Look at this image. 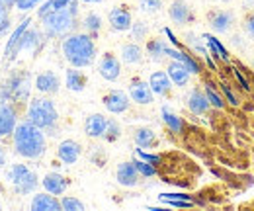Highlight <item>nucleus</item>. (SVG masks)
<instances>
[{"label":"nucleus","mask_w":254,"mask_h":211,"mask_svg":"<svg viewBox=\"0 0 254 211\" xmlns=\"http://www.w3.org/2000/svg\"><path fill=\"white\" fill-rule=\"evenodd\" d=\"M12 149L20 158L26 160H39L47 151V135L43 129L33 125L32 121H18L12 133Z\"/></svg>","instance_id":"f257e3e1"},{"label":"nucleus","mask_w":254,"mask_h":211,"mask_svg":"<svg viewBox=\"0 0 254 211\" xmlns=\"http://www.w3.org/2000/svg\"><path fill=\"white\" fill-rule=\"evenodd\" d=\"M61 53L70 67L86 69L96 61L98 49H96V41L92 35H88L86 31H72L66 37H63Z\"/></svg>","instance_id":"f03ea898"},{"label":"nucleus","mask_w":254,"mask_h":211,"mask_svg":"<svg viewBox=\"0 0 254 211\" xmlns=\"http://www.w3.org/2000/svg\"><path fill=\"white\" fill-rule=\"evenodd\" d=\"M41 30L47 39H63L68 33L76 31L80 26L78 22V0H72L68 6L59 8L43 18H39Z\"/></svg>","instance_id":"7ed1b4c3"},{"label":"nucleus","mask_w":254,"mask_h":211,"mask_svg":"<svg viewBox=\"0 0 254 211\" xmlns=\"http://www.w3.org/2000/svg\"><path fill=\"white\" fill-rule=\"evenodd\" d=\"M26 120L32 121L39 129L45 131V135L55 137L57 135V123H59V110L55 102L47 96H35L30 98L26 108Z\"/></svg>","instance_id":"20e7f679"},{"label":"nucleus","mask_w":254,"mask_h":211,"mask_svg":"<svg viewBox=\"0 0 254 211\" xmlns=\"http://www.w3.org/2000/svg\"><path fill=\"white\" fill-rule=\"evenodd\" d=\"M32 74L28 70H24V69H16V70H10L6 74V78L2 80V84H0V98L6 100V102L16 104L18 108L20 106H28L30 96H32Z\"/></svg>","instance_id":"39448f33"},{"label":"nucleus","mask_w":254,"mask_h":211,"mask_svg":"<svg viewBox=\"0 0 254 211\" xmlns=\"http://www.w3.org/2000/svg\"><path fill=\"white\" fill-rule=\"evenodd\" d=\"M6 180L10 182L12 190H14L18 196L35 194V190H37V186H39V182H41L32 168H30L28 164H22V162L10 164V168L6 170Z\"/></svg>","instance_id":"423d86ee"},{"label":"nucleus","mask_w":254,"mask_h":211,"mask_svg":"<svg viewBox=\"0 0 254 211\" xmlns=\"http://www.w3.org/2000/svg\"><path fill=\"white\" fill-rule=\"evenodd\" d=\"M20 118V108L12 102H6L0 98V141H6L12 137Z\"/></svg>","instance_id":"0eeeda50"},{"label":"nucleus","mask_w":254,"mask_h":211,"mask_svg":"<svg viewBox=\"0 0 254 211\" xmlns=\"http://www.w3.org/2000/svg\"><path fill=\"white\" fill-rule=\"evenodd\" d=\"M30 24H32V18H24L18 28H14V30L10 31V35L6 39V47H4V59H6V63H12L20 55V41H22L24 31L30 28Z\"/></svg>","instance_id":"6e6552de"},{"label":"nucleus","mask_w":254,"mask_h":211,"mask_svg":"<svg viewBox=\"0 0 254 211\" xmlns=\"http://www.w3.org/2000/svg\"><path fill=\"white\" fill-rule=\"evenodd\" d=\"M168 18L172 20V24L182 26V28L195 22V14L186 0H172L168 6Z\"/></svg>","instance_id":"1a4fd4ad"},{"label":"nucleus","mask_w":254,"mask_h":211,"mask_svg":"<svg viewBox=\"0 0 254 211\" xmlns=\"http://www.w3.org/2000/svg\"><path fill=\"white\" fill-rule=\"evenodd\" d=\"M102 104H104V108H106L110 114L120 116V114H126L127 110H129L131 98H129V94L124 90H110L108 94H104Z\"/></svg>","instance_id":"9d476101"},{"label":"nucleus","mask_w":254,"mask_h":211,"mask_svg":"<svg viewBox=\"0 0 254 211\" xmlns=\"http://www.w3.org/2000/svg\"><path fill=\"white\" fill-rule=\"evenodd\" d=\"M98 74L108 82H116L122 76V59L114 53H104L98 63Z\"/></svg>","instance_id":"9b49d317"},{"label":"nucleus","mask_w":254,"mask_h":211,"mask_svg":"<svg viewBox=\"0 0 254 211\" xmlns=\"http://www.w3.org/2000/svg\"><path fill=\"white\" fill-rule=\"evenodd\" d=\"M207 24L213 33H229L235 28V14L229 10H209Z\"/></svg>","instance_id":"f8f14e48"},{"label":"nucleus","mask_w":254,"mask_h":211,"mask_svg":"<svg viewBox=\"0 0 254 211\" xmlns=\"http://www.w3.org/2000/svg\"><path fill=\"white\" fill-rule=\"evenodd\" d=\"M129 98H131V102H135V104H139V106H149V104H153V100H155V94L151 90V86H149V82H145L143 78H131V82H129Z\"/></svg>","instance_id":"ddd939ff"},{"label":"nucleus","mask_w":254,"mask_h":211,"mask_svg":"<svg viewBox=\"0 0 254 211\" xmlns=\"http://www.w3.org/2000/svg\"><path fill=\"white\" fill-rule=\"evenodd\" d=\"M33 88L43 94V96H55L61 88V80L57 76V72L53 70H43L33 78Z\"/></svg>","instance_id":"4468645a"},{"label":"nucleus","mask_w":254,"mask_h":211,"mask_svg":"<svg viewBox=\"0 0 254 211\" xmlns=\"http://www.w3.org/2000/svg\"><path fill=\"white\" fill-rule=\"evenodd\" d=\"M108 22H110V28L114 31H129L131 24H133V14L127 6H114L108 14Z\"/></svg>","instance_id":"2eb2a0df"},{"label":"nucleus","mask_w":254,"mask_h":211,"mask_svg":"<svg viewBox=\"0 0 254 211\" xmlns=\"http://www.w3.org/2000/svg\"><path fill=\"white\" fill-rule=\"evenodd\" d=\"M45 33L43 30H37V28H28L22 35V41H20V53H39V49L43 47L45 43Z\"/></svg>","instance_id":"dca6fc26"},{"label":"nucleus","mask_w":254,"mask_h":211,"mask_svg":"<svg viewBox=\"0 0 254 211\" xmlns=\"http://www.w3.org/2000/svg\"><path fill=\"white\" fill-rule=\"evenodd\" d=\"M166 57H168V59L180 61L182 65H186L191 74H199V72H201V65H199V61H197V55H191L186 47H184V49H178V47H174V45H168Z\"/></svg>","instance_id":"f3484780"},{"label":"nucleus","mask_w":254,"mask_h":211,"mask_svg":"<svg viewBox=\"0 0 254 211\" xmlns=\"http://www.w3.org/2000/svg\"><path fill=\"white\" fill-rule=\"evenodd\" d=\"M186 106H188V110L193 116H205L209 112V108H211L203 88H191L188 92V96H186Z\"/></svg>","instance_id":"a211bd4d"},{"label":"nucleus","mask_w":254,"mask_h":211,"mask_svg":"<svg viewBox=\"0 0 254 211\" xmlns=\"http://www.w3.org/2000/svg\"><path fill=\"white\" fill-rule=\"evenodd\" d=\"M32 211H63L61 208V200L49 192H37L33 194L32 204H30Z\"/></svg>","instance_id":"6ab92c4d"},{"label":"nucleus","mask_w":254,"mask_h":211,"mask_svg":"<svg viewBox=\"0 0 254 211\" xmlns=\"http://www.w3.org/2000/svg\"><path fill=\"white\" fill-rule=\"evenodd\" d=\"M80 154H82V147L74 139H64V141L59 143V147H57V158L63 164H66V166L68 164H74L80 158Z\"/></svg>","instance_id":"aec40b11"},{"label":"nucleus","mask_w":254,"mask_h":211,"mask_svg":"<svg viewBox=\"0 0 254 211\" xmlns=\"http://www.w3.org/2000/svg\"><path fill=\"white\" fill-rule=\"evenodd\" d=\"M116 180H118V184H122L126 188H133V186L139 184L141 174L137 172L133 160H126V162H120L118 164V168H116Z\"/></svg>","instance_id":"412c9836"},{"label":"nucleus","mask_w":254,"mask_h":211,"mask_svg":"<svg viewBox=\"0 0 254 211\" xmlns=\"http://www.w3.org/2000/svg\"><path fill=\"white\" fill-rule=\"evenodd\" d=\"M166 74L170 76L172 84L178 86V88L188 86V82H190V78H191V72L188 70V67L182 65L180 61H174V59H170V63H168V67H166Z\"/></svg>","instance_id":"4be33fe9"},{"label":"nucleus","mask_w":254,"mask_h":211,"mask_svg":"<svg viewBox=\"0 0 254 211\" xmlns=\"http://www.w3.org/2000/svg\"><path fill=\"white\" fill-rule=\"evenodd\" d=\"M149 86H151V90H153L155 96L164 98V96L170 94L174 84H172L170 76L166 74V70H155V72H151V76H149Z\"/></svg>","instance_id":"5701e85b"},{"label":"nucleus","mask_w":254,"mask_h":211,"mask_svg":"<svg viewBox=\"0 0 254 211\" xmlns=\"http://www.w3.org/2000/svg\"><path fill=\"white\" fill-rule=\"evenodd\" d=\"M106 127H108V118L104 114H92L84 121V133L90 139H104Z\"/></svg>","instance_id":"b1692460"},{"label":"nucleus","mask_w":254,"mask_h":211,"mask_svg":"<svg viewBox=\"0 0 254 211\" xmlns=\"http://www.w3.org/2000/svg\"><path fill=\"white\" fill-rule=\"evenodd\" d=\"M41 186H43L45 192H49L53 196H63L66 188H68V180L59 172H47L41 180Z\"/></svg>","instance_id":"393cba45"},{"label":"nucleus","mask_w":254,"mask_h":211,"mask_svg":"<svg viewBox=\"0 0 254 211\" xmlns=\"http://www.w3.org/2000/svg\"><path fill=\"white\" fill-rule=\"evenodd\" d=\"M88 84V78L86 74L76 69V67H68L66 72H64V86L70 92H82Z\"/></svg>","instance_id":"a878e982"},{"label":"nucleus","mask_w":254,"mask_h":211,"mask_svg":"<svg viewBox=\"0 0 254 211\" xmlns=\"http://www.w3.org/2000/svg\"><path fill=\"white\" fill-rule=\"evenodd\" d=\"M120 55H122V63H126V65H141L145 59V51L137 41L124 43L120 49Z\"/></svg>","instance_id":"bb28decb"},{"label":"nucleus","mask_w":254,"mask_h":211,"mask_svg":"<svg viewBox=\"0 0 254 211\" xmlns=\"http://www.w3.org/2000/svg\"><path fill=\"white\" fill-rule=\"evenodd\" d=\"M133 139H135V145L139 149H155L159 145L157 133L149 127H137L135 133H133Z\"/></svg>","instance_id":"cd10ccee"},{"label":"nucleus","mask_w":254,"mask_h":211,"mask_svg":"<svg viewBox=\"0 0 254 211\" xmlns=\"http://www.w3.org/2000/svg\"><path fill=\"white\" fill-rule=\"evenodd\" d=\"M166 49H168V43H166L164 39H160V37L149 39L147 45H145L147 57L151 61H155V63H160V61L166 59Z\"/></svg>","instance_id":"c85d7f7f"},{"label":"nucleus","mask_w":254,"mask_h":211,"mask_svg":"<svg viewBox=\"0 0 254 211\" xmlns=\"http://www.w3.org/2000/svg\"><path fill=\"white\" fill-rule=\"evenodd\" d=\"M201 39L205 41V47H207V51H209L211 57H215V59L219 61H229V51L225 49V45H223L213 33H203Z\"/></svg>","instance_id":"c756f323"},{"label":"nucleus","mask_w":254,"mask_h":211,"mask_svg":"<svg viewBox=\"0 0 254 211\" xmlns=\"http://www.w3.org/2000/svg\"><path fill=\"white\" fill-rule=\"evenodd\" d=\"M160 116H162V121H164V125L172 131V133H182L184 131V120L178 116V114H174L168 106H162L160 108Z\"/></svg>","instance_id":"7c9ffc66"},{"label":"nucleus","mask_w":254,"mask_h":211,"mask_svg":"<svg viewBox=\"0 0 254 211\" xmlns=\"http://www.w3.org/2000/svg\"><path fill=\"white\" fill-rule=\"evenodd\" d=\"M102 26H104V20H102V16L96 14V12H88V14L80 20L82 31H86V33L92 35V37H96V35L102 31Z\"/></svg>","instance_id":"2f4dec72"},{"label":"nucleus","mask_w":254,"mask_h":211,"mask_svg":"<svg viewBox=\"0 0 254 211\" xmlns=\"http://www.w3.org/2000/svg\"><path fill=\"white\" fill-rule=\"evenodd\" d=\"M203 92H205V96H207V100H209L211 108H215V110H223V108H225V98L217 92V88H215V84H213V82L205 80V84H203Z\"/></svg>","instance_id":"473e14b6"},{"label":"nucleus","mask_w":254,"mask_h":211,"mask_svg":"<svg viewBox=\"0 0 254 211\" xmlns=\"http://www.w3.org/2000/svg\"><path fill=\"white\" fill-rule=\"evenodd\" d=\"M184 45H188L190 47V51H193L197 57H205L209 51H207V47L199 41V37L195 35V33H191V31H188L186 35H184Z\"/></svg>","instance_id":"72a5a7b5"},{"label":"nucleus","mask_w":254,"mask_h":211,"mask_svg":"<svg viewBox=\"0 0 254 211\" xmlns=\"http://www.w3.org/2000/svg\"><path fill=\"white\" fill-rule=\"evenodd\" d=\"M133 164H135L137 172L141 174V178H153V176H157V174H159V168H157V166H153L151 162L143 160V158H133Z\"/></svg>","instance_id":"f704fd0d"},{"label":"nucleus","mask_w":254,"mask_h":211,"mask_svg":"<svg viewBox=\"0 0 254 211\" xmlns=\"http://www.w3.org/2000/svg\"><path fill=\"white\" fill-rule=\"evenodd\" d=\"M129 33H131V39L139 43V41L147 39V35H149V26H147L143 20H137V22H133V24H131Z\"/></svg>","instance_id":"c9c22d12"},{"label":"nucleus","mask_w":254,"mask_h":211,"mask_svg":"<svg viewBox=\"0 0 254 211\" xmlns=\"http://www.w3.org/2000/svg\"><path fill=\"white\" fill-rule=\"evenodd\" d=\"M120 137H122V125H120V121L108 120V127H106L104 139H106L108 143H116Z\"/></svg>","instance_id":"e433bc0d"},{"label":"nucleus","mask_w":254,"mask_h":211,"mask_svg":"<svg viewBox=\"0 0 254 211\" xmlns=\"http://www.w3.org/2000/svg\"><path fill=\"white\" fill-rule=\"evenodd\" d=\"M61 208H63V211H84L86 210L84 202H80V200L74 198V196H63V198H61Z\"/></svg>","instance_id":"4c0bfd02"},{"label":"nucleus","mask_w":254,"mask_h":211,"mask_svg":"<svg viewBox=\"0 0 254 211\" xmlns=\"http://www.w3.org/2000/svg\"><path fill=\"white\" fill-rule=\"evenodd\" d=\"M12 31V20H10V8L0 4V35H6Z\"/></svg>","instance_id":"58836bf2"},{"label":"nucleus","mask_w":254,"mask_h":211,"mask_svg":"<svg viewBox=\"0 0 254 211\" xmlns=\"http://www.w3.org/2000/svg\"><path fill=\"white\" fill-rule=\"evenodd\" d=\"M162 8V0H139V10L145 14H157Z\"/></svg>","instance_id":"ea45409f"},{"label":"nucleus","mask_w":254,"mask_h":211,"mask_svg":"<svg viewBox=\"0 0 254 211\" xmlns=\"http://www.w3.org/2000/svg\"><path fill=\"white\" fill-rule=\"evenodd\" d=\"M137 156H139V158H143V160H147V162H151V164H153V166H157V168L162 164V156H160V154L147 152L145 149H137Z\"/></svg>","instance_id":"a19ab883"},{"label":"nucleus","mask_w":254,"mask_h":211,"mask_svg":"<svg viewBox=\"0 0 254 211\" xmlns=\"http://www.w3.org/2000/svg\"><path fill=\"white\" fill-rule=\"evenodd\" d=\"M243 31L254 39V10L245 14V18H243Z\"/></svg>","instance_id":"79ce46f5"},{"label":"nucleus","mask_w":254,"mask_h":211,"mask_svg":"<svg viewBox=\"0 0 254 211\" xmlns=\"http://www.w3.org/2000/svg\"><path fill=\"white\" fill-rule=\"evenodd\" d=\"M41 2H43V0H16L14 8L20 10V12H30V10H33L35 6H39Z\"/></svg>","instance_id":"37998d69"},{"label":"nucleus","mask_w":254,"mask_h":211,"mask_svg":"<svg viewBox=\"0 0 254 211\" xmlns=\"http://www.w3.org/2000/svg\"><path fill=\"white\" fill-rule=\"evenodd\" d=\"M219 88H221V92H223V98H225V102H229L231 106H239V100H237L235 92L231 90V86H229L227 82H221V84H219Z\"/></svg>","instance_id":"c03bdc74"},{"label":"nucleus","mask_w":254,"mask_h":211,"mask_svg":"<svg viewBox=\"0 0 254 211\" xmlns=\"http://www.w3.org/2000/svg\"><path fill=\"white\" fill-rule=\"evenodd\" d=\"M159 200L162 204H164V202H170V200H188V202H195L193 196H190V194H160ZM195 206H197V202H195Z\"/></svg>","instance_id":"a18cd8bd"},{"label":"nucleus","mask_w":254,"mask_h":211,"mask_svg":"<svg viewBox=\"0 0 254 211\" xmlns=\"http://www.w3.org/2000/svg\"><path fill=\"white\" fill-rule=\"evenodd\" d=\"M164 33H166V37H168V41H170V45H174V47H178V49H184V45H182V41L174 35V31L170 30V28H164Z\"/></svg>","instance_id":"49530a36"},{"label":"nucleus","mask_w":254,"mask_h":211,"mask_svg":"<svg viewBox=\"0 0 254 211\" xmlns=\"http://www.w3.org/2000/svg\"><path fill=\"white\" fill-rule=\"evenodd\" d=\"M233 72H235V76H237V80L241 82V86H243L245 90H249V80H247V78L243 76V72H241L239 69H233Z\"/></svg>","instance_id":"de8ad7c7"},{"label":"nucleus","mask_w":254,"mask_h":211,"mask_svg":"<svg viewBox=\"0 0 254 211\" xmlns=\"http://www.w3.org/2000/svg\"><path fill=\"white\" fill-rule=\"evenodd\" d=\"M90 158H92V162H94L96 166H104L106 154H102V156H100V154H98V149H94V151H92V156H90Z\"/></svg>","instance_id":"09e8293b"},{"label":"nucleus","mask_w":254,"mask_h":211,"mask_svg":"<svg viewBox=\"0 0 254 211\" xmlns=\"http://www.w3.org/2000/svg\"><path fill=\"white\" fill-rule=\"evenodd\" d=\"M6 158H8V152H6V149L0 145V168L6 164Z\"/></svg>","instance_id":"8fccbe9b"},{"label":"nucleus","mask_w":254,"mask_h":211,"mask_svg":"<svg viewBox=\"0 0 254 211\" xmlns=\"http://www.w3.org/2000/svg\"><path fill=\"white\" fill-rule=\"evenodd\" d=\"M0 4H4V6H8V8H14L16 0H0Z\"/></svg>","instance_id":"3c124183"},{"label":"nucleus","mask_w":254,"mask_h":211,"mask_svg":"<svg viewBox=\"0 0 254 211\" xmlns=\"http://www.w3.org/2000/svg\"><path fill=\"white\" fill-rule=\"evenodd\" d=\"M78 2H84V4H100L104 0H78Z\"/></svg>","instance_id":"603ef678"},{"label":"nucleus","mask_w":254,"mask_h":211,"mask_svg":"<svg viewBox=\"0 0 254 211\" xmlns=\"http://www.w3.org/2000/svg\"><path fill=\"white\" fill-rule=\"evenodd\" d=\"M253 69H254V57H253Z\"/></svg>","instance_id":"864d4df0"},{"label":"nucleus","mask_w":254,"mask_h":211,"mask_svg":"<svg viewBox=\"0 0 254 211\" xmlns=\"http://www.w3.org/2000/svg\"><path fill=\"white\" fill-rule=\"evenodd\" d=\"M0 53H2V49H0Z\"/></svg>","instance_id":"5fc2aeb1"}]
</instances>
